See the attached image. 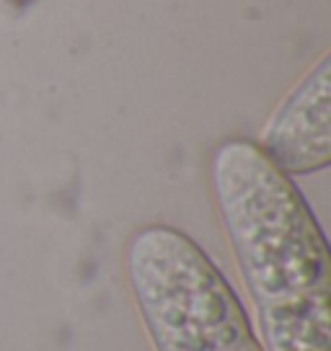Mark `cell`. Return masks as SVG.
I'll use <instances>...</instances> for the list:
<instances>
[{
    "label": "cell",
    "instance_id": "1",
    "mask_svg": "<svg viewBox=\"0 0 331 351\" xmlns=\"http://www.w3.org/2000/svg\"><path fill=\"white\" fill-rule=\"evenodd\" d=\"M215 207L266 351H331V253L295 181L254 140L210 160Z\"/></svg>",
    "mask_w": 331,
    "mask_h": 351
},
{
    "label": "cell",
    "instance_id": "2",
    "mask_svg": "<svg viewBox=\"0 0 331 351\" xmlns=\"http://www.w3.org/2000/svg\"><path fill=\"white\" fill-rule=\"evenodd\" d=\"M124 274L153 351H266L220 266L184 230L140 228Z\"/></svg>",
    "mask_w": 331,
    "mask_h": 351
},
{
    "label": "cell",
    "instance_id": "3",
    "mask_svg": "<svg viewBox=\"0 0 331 351\" xmlns=\"http://www.w3.org/2000/svg\"><path fill=\"white\" fill-rule=\"evenodd\" d=\"M285 176H310L331 163V57L323 55L279 101L259 137Z\"/></svg>",
    "mask_w": 331,
    "mask_h": 351
},
{
    "label": "cell",
    "instance_id": "4",
    "mask_svg": "<svg viewBox=\"0 0 331 351\" xmlns=\"http://www.w3.org/2000/svg\"><path fill=\"white\" fill-rule=\"evenodd\" d=\"M3 3L16 5V8H23V5H34V3H39V0H3Z\"/></svg>",
    "mask_w": 331,
    "mask_h": 351
}]
</instances>
